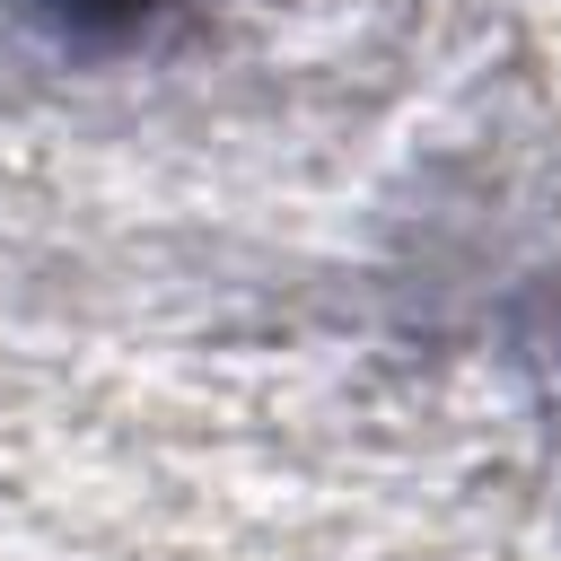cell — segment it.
<instances>
[{
    "label": "cell",
    "mask_w": 561,
    "mask_h": 561,
    "mask_svg": "<svg viewBox=\"0 0 561 561\" xmlns=\"http://www.w3.org/2000/svg\"><path fill=\"white\" fill-rule=\"evenodd\" d=\"M70 35H140V26H158L175 0H44Z\"/></svg>",
    "instance_id": "obj_1"
}]
</instances>
